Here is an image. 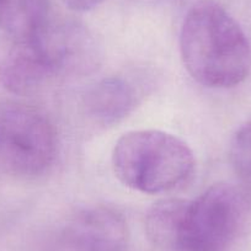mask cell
<instances>
[{"mask_svg": "<svg viewBox=\"0 0 251 251\" xmlns=\"http://www.w3.org/2000/svg\"><path fill=\"white\" fill-rule=\"evenodd\" d=\"M180 52L188 74L207 88H234L250 73V42L238 21L214 0H200L188 9Z\"/></svg>", "mask_w": 251, "mask_h": 251, "instance_id": "1", "label": "cell"}, {"mask_svg": "<svg viewBox=\"0 0 251 251\" xmlns=\"http://www.w3.org/2000/svg\"><path fill=\"white\" fill-rule=\"evenodd\" d=\"M116 177L134 191L148 195L175 191L191 180L196 159L175 134L138 129L123 134L112 151Z\"/></svg>", "mask_w": 251, "mask_h": 251, "instance_id": "2", "label": "cell"}, {"mask_svg": "<svg viewBox=\"0 0 251 251\" xmlns=\"http://www.w3.org/2000/svg\"><path fill=\"white\" fill-rule=\"evenodd\" d=\"M251 222V195L233 183H216L188 201L176 251H226Z\"/></svg>", "mask_w": 251, "mask_h": 251, "instance_id": "3", "label": "cell"}, {"mask_svg": "<svg viewBox=\"0 0 251 251\" xmlns=\"http://www.w3.org/2000/svg\"><path fill=\"white\" fill-rule=\"evenodd\" d=\"M57 151V132L42 111L20 102L0 103V171L37 177L52 166Z\"/></svg>", "mask_w": 251, "mask_h": 251, "instance_id": "4", "label": "cell"}, {"mask_svg": "<svg viewBox=\"0 0 251 251\" xmlns=\"http://www.w3.org/2000/svg\"><path fill=\"white\" fill-rule=\"evenodd\" d=\"M35 40L55 78L84 75L98 67V45L91 33L75 21L50 20Z\"/></svg>", "mask_w": 251, "mask_h": 251, "instance_id": "5", "label": "cell"}, {"mask_svg": "<svg viewBox=\"0 0 251 251\" xmlns=\"http://www.w3.org/2000/svg\"><path fill=\"white\" fill-rule=\"evenodd\" d=\"M128 226L122 214L105 206L83 209L63 228L58 251H126Z\"/></svg>", "mask_w": 251, "mask_h": 251, "instance_id": "6", "label": "cell"}, {"mask_svg": "<svg viewBox=\"0 0 251 251\" xmlns=\"http://www.w3.org/2000/svg\"><path fill=\"white\" fill-rule=\"evenodd\" d=\"M52 79L54 75L35 40L14 43L1 69V81L10 93L32 95Z\"/></svg>", "mask_w": 251, "mask_h": 251, "instance_id": "7", "label": "cell"}, {"mask_svg": "<svg viewBox=\"0 0 251 251\" xmlns=\"http://www.w3.org/2000/svg\"><path fill=\"white\" fill-rule=\"evenodd\" d=\"M136 105V91L122 76L96 81L84 98L86 115L100 126H112L126 118Z\"/></svg>", "mask_w": 251, "mask_h": 251, "instance_id": "8", "label": "cell"}, {"mask_svg": "<svg viewBox=\"0 0 251 251\" xmlns=\"http://www.w3.org/2000/svg\"><path fill=\"white\" fill-rule=\"evenodd\" d=\"M50 20V0H0V31L14 43L32 40Z\"/></svg>", "mask_w": 251, "mask_h": 251, "instance_id": "9", "label": "cell"}, {"mask_svg": "<svg viewBox=\"0 0 251 251\" xmlns=\"http://www.w3.org/2000/svg\"><path fill=\"white\" fill-rule=\"evenodd\" d=\"M188 200L163 199L149 208L146 216L148 238L158 246L175 250Z\"/></svg>", "mask_w": 251, "mask_h": 251, "instance_id": "10", "label": "cell"}, {"mask_svg": "<svg viewBox=\"0 0 251 251\" xmlns=\"http://www.w3.org/2000/svg\"><path fill=\"white\" fill-rule=\"evenodd\" d=\"M229 159L236 175L251 183V120L239 127L229 146Z\"/></svg>", "mask_w": 251, "mask_h": 251, "instance_id": "11", "label": "cell"}, {"mask_svg": "<svg viewBox=\"0 0 251 251\" xmlns=\"http://www.w3.org/2000/svg\"><path fill=\"white\" fill-rule=\"evenodd\" d=\"M62 1L71 10L85 13V11H90L100 5L103 0H62Z\"/></svg>", "mask_w": 251, "mask_h": 251, "instance_id": "12", "label": "cell"}]
</instances>
